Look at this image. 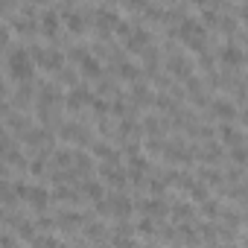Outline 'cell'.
Listing matches in <instances>:
<instances>
[{
	"instance_id": "7",
	"label": "cell",
	"mask_w": 248,
	"mask_h": 248,
	"mask_svg": "<svg viewBox=\"0 0 248 248\" xmlns=\"http://www.w3.org/2000/svg\"><path fill=\"white\" fill-rule=\"evenodd\" d=\"M56 196L44 187V184H30V193H27V204L32 207V210H38V213H44L47 207H50V202H53Z\"/></svg>"
},
{
	"instance_id": "29",
	"label": "cell",
	"mask_w": 248,
	"mask_h": 248,
	"mask_svg": "<svg viewBox=\"0 0 248 248\" xmlns=\"http://www.w3.org/2000/svg\"><path fill=\"white\" fill-rule=\"evenodd\" d=\"M207 248H213V245H207Z\"/></svg>"
},
{
	"instance_id": "20",
	"label": "cell",
	"mask_w": 248,
	"mask_h": 248,
	"mask_svg": "<svg viewBox=\"0 0 248 248\" xmlns=\"http://www.w3.org/2000/svg\"><path fill=\"white\" fill-rule=\"evenodd\" d=\"M53 196H56L59 202H76V199H79L82 193H76V190H73L70 184H59V187L53 190Z\"/></svg>"
},
{
	"instance_id": "21",
	"label": "cell",
	"mask_w": 248,
	"mask_h": 248,
	"mask_svg": "<svg viewBox=\"0 0 248 248\" xmlns=\"http://www.w3.org/2000/svg\"><path fill=\"white\" fill-rule=\"evenodd\" d=\"M135 231H138L140 236H152V231H155V219L140 216V219H138V225H135Z\"/></svg>"
},
{
	"instance_id": "28",
	"label": "cell",
	"mask_w": 248,
	"mask_h": 248,
	"mask_svg": "<svg viewBox=\"0 0 248 248\" xmlns=\"http://www.w3.org/2000/svg\"><path fill=\"white\" fill-rule=\"evenodd\" d=\"M228 248H236V245H228Z\"/></svg>"
},
{
	"instance_id": "16",
	"label": "cell",
	"mask_w": 248,
	"mask_h": 248,
	"mask_svg": "<svg viewBox=\"0 0 248 248\" xmlns=\"http://www.w3.org/2000/svg\"><path fill=\"white\" fill-rule=\"evenodd\" d=\"M132 105H149V102H155V96H152V88L140 79V82H135L132 85Z\"/></svg>"
},
{
	"instance_id": "26",
	"label": "cell",
	"mask_w": 248,
	"mask_h": 248,
	"mask_svg": "<svg viewBox=\"0 0 248 248\" xmlns=\"http://www.w3.org/2000/svg\"><path fill=\"white\" fill-rule=\"evenodd\" d=\"M231 161H236V164H239V167H242V164H245V161H248V152H245V149H242V146H236V149H231Z\"/></svg>"
},
{
	"instance_id": "19",
	"label": "cell",
	"mask_w": 248,
	"mask_h": 248,
	"mask_svg": "<svg viewBox=\"0 0 248 248\" xmlns=\"http://www.w3.org/2000/svg\"><path fill=\"white\" fill-rule=\"evenodd\" d=\"M190 216H193V204H190V202H175V204H172V219H175L178 225H184V219L190 222Z\"/></svg>"
},
{
	"instance_id": "10",
	"label": "cell",
	"mask_w": 248,
	"mask_h": 248,
	"mask_svg": "<svg viewBox=\"0 0 248 248\" xmlns=\"http://www.w3.org/2000/svg\"><path fill=\"white\" fill-rule=\"evenodd\" d=\"M210 111H213V117H219L222 123H233V120H236V105H233V99H228V96H216V99L210 102Z\"/></svg>"
},
{
	"instance_id": "8",
	"label": "cell",
	"mask_w": 248,
	"mask_h": 248,
	"mask_svg": "<svg viewBox=\"0 0 248 248\" xmlns=\"http://www.w3.org/2000/svg\"><path fill=\"white\" fill-rule=\"evenodd\" d=\"M170 202L164 199V196H149V199H143L140 202V213L143 216H149V219H164V216H170Z\"/></svg>"
},
{
	"instance_id": "25",
	"label": "cell",
	"mask_w": 248,
	"mask_h": 248,
	"mask_svg": "<svg viewBox=\"0 0 248 248\" xmlns=\"http://www.w3.org/2000/svg\"><path fill=\"white\" fill-rule=\"evenodd\" d=\"M0 248H18V242H15V231H9V228H6L3 239H0Z\"/></svg>"
},
{
	"instance_id": "2",
	"label": "cell",
	"mask_w": 248,
	"mask_h": 248,
	"mask_svg": "<svg viewBox=\"0 0 248 248\" xmlns=\"http://www.w3.org/2000/svg\"><path fill=\"white\" fill-rule=\"evenodd\" d=\"M216 56H219V64H222V67H228V70H236V67H242V64L248 62L245 50H242V47H239V41H233V38H225Z\"/></svg>"
},
{
	"instance_id": "27",
	"label": "cell",
	"mask_w": 248,
	"mask_h": 248,
	"mask_svg": "<svg viewBox=\"0 0 248 248\" xmlns=\"http://www.w3.org/2000/svg\"><path fill=\"white\" fill-rule=\"evenodd\" d=\"M233 12H236V18H239V24H245V27H248V3H242V6H236Z\"/></svg>"
},
{
	"instance_id": "4",
	"label": "cell",
	"mask_w": 248,
	"mask_h": 248,
	"mask_svg": "<svg viewBox=\"0 0 248 248\" xmlns=\"http://www.w3.org/2000/svg\"><path fill=\"white\" fill-rule=\"evenodd\" d=\"M62 15H59V6H44V9H38V27H41V35H47V38H56L59 35V30H62Z\"/></svg>"
},
{
	"instance_id": "17",
	"label": "cell",
	"mask_w": 248,
	"mask_h": 248,
	"mask_svg": "<svg viewBox=\"0 0 248 248\" xmlns=\"http://www.w3.org/2000/svg\"><path fill=\"white\" fill-rule=\"evenodd\" d=\"M56 225L64 228V231H73V228H82L85 219H82V213H76V210H59V213H56Z\"/></svg>"
},
{
	"instance_id": "15",
	"label": "cell",
	"mask_w": 248,
	"mask_h": 248,
	"mask_svg": "<svg viewBox=\"0 0 248 248\" xmlns=\"http://www.w3.org/2000/svg\"><path fill=\"white\" fill-rule=\"evenodd\" d=\"M219 138H222V143L231 146V149L242 146V132L233 126V123H222V126H219Z\"/></svg>"
},
{
	"instance_id": "11",
	"label": "cell",
	"mask_w": 248,
	"mask_h": 248,
	"mask_svg": "<svg viewBox=\"0 0 248 248\" xmlns=\"http://www.w3.org/2000/svg\"><path fill=\"white\" fill-rule=\"evenodd\" d=\"M41 67L59 76V73L67 67V53H64L62 47H47V59H44V64H41Z\"/></svg>"
},
{
	"instance_id": "3",
	"label": "cell",
	"mask_w": 248,
	"mask_h": 248,
	"mask_svg": "<svg viewBox=\"0 0 248 248\" xmlns=\"http://www.w3.org/2000/svg\"><path fill=\"white\" fill-rule=\"evenodd\" d=\"M123 44H126V50L132 53V56H143L149 47H152V32L140 24V21H135V30H132V35L126 38V41H123Z\"/></svg>"
},
{
	"instance_id": "23",
	"label": "cell",
	"mask_w": 248,
	"mask_h": 248,
	"mask_svg": "<svg viewBox=\"0 0 248 248\" xmlns=\"http://www.w3.org/2000/svg\"><path fill=\"white\" fill-rule=\"evenodd\" d=\"M199 175H202V181H204V184H222V175H219L216 170H202Z\"/></svg>"
},
{
	"instance_id": "9",
	"label": "cell",
	"mask_w": 248,
	"mask_h": 248,
	"mask_svg": "<svg viewBox=\"0 0 248 248\" xmlns=\"http://www.w3.org/2000/svg\"><path fill=\"white\" fill-rule=\"evenodd\" d=\"M167 70H172V76H175V79H181L184 85L193 79V64H190L181 53H172V56L167 59Z\"/></svg>"
},
{
	"instance_id": "13",
	"label": "cell",
	"mask_w": 248,
	"mask_h": 248,
	"mask_svg": "<svg viewBox=\"0 0 248 248\" xmlns=\"http://www.w3.org/2000/svg\"><path fill=\"white\" fill-rule=\"evenodd\" d=\"M79 73L85 76V79H105V67H102V59L99 56H91V59H85L82 64H79Z\"/></svg>"
},
{
	"instance_id": "5",
	"label": "cell",
	"mask_w": 248,
	"mask_h": 248,
	"mask_svg": "<svg viewBox=\"0 0 248 248\" xmlns=\"http://www.w3.org/2000/svg\"><path fill=\"white\" fill-rule=\"evenodd\" d=\"M93 91L85 85V82H79L76 88H70L67 91V96H64V105H67V111H82V108H91V102H93Z\"/></svg>"
},
{
	"instance_id": "14",
	"label": "cell",
	"mask_w": 248,
	"mask_h": 248,
	"mask_svg": "<svg viewBox=\"0 0 248 248\" xmlns=\"http://www.w3.org/2000/svg\"><path fill=\"white\" fill-rule=\"evenodd\" d=\"M126 170H129V181H143L146 178V172H149V161L143 158V155H135V158H129V164H126Z\"/></svg>"
},
{
	"instance_id": "18",
	"label": "cell",
	"mask_w": 248,
	"mask_h": 248,
	"mask_svg": "<svg viewBox=\"0 0 248 248\" xmlns=\"http://www.w3.org/2000/svg\"><path fill=\"white\" fill-rule=\"evenodd\" d=\"M38 93H35V85L32 82H24V85H15V93H12V99L18 102V105H27V102H32Z\"/></svg>"
},
{
	"instance_id": "22",
	"label": "cell",
	"mask_w": 248,
	"mask_h": 248,
	"mask_svg": "<svg viewBox=\"0 0 248 248\" xmlns=\"http://www.w3.org/2000/svg\"><path fill=\"white\" fill-rule=\"evenodd\" d=\"M199 155H202L204 161H219V158H222V149H219L216 143H204V149H202Z\"/></svg>"
},
{
	"instance_id": "1",
	"label": "cell",
	"mask_w": 248,
	"mask_h": 248,
	"mask_svg": "<svg viewBox=\"0 0 248 248\" xmlns=\"http://www.w3.org/2000/svg\"><path fill=\"white\" fill-rule=\"evenodd\" d=\"M35 59L30 53V47L24 44H12L6 50V79L15 82V85H24V82H32L35 76Z\"/></svg>"
},
{
	"instance_id": "24",
	"label": "cell",
	"mask_w": 248,
	"mask_h": 248,
	"mask_svg": "<svg viewBox=\"0 0 248 248\" xmlns=\"http://www.w3.org/2000/svg\"><path fill=\"white\" fill-rule=\"evenodd\" d=\"M202 213H204V216H210V219H216V216H219V202L207 199V202L202 204Z\"/></svg>"
},
{
	"instance_id": "12",
	"label": "cell",
	"mask_w": 248,
	"mask_h": 248,
	"mask_svg": "<svg viewBox=\"0 0 248 248\" xmlns=\"http://www.w3.org/2000/svg\"><path fill=\"white\" fill-rule=\"evenodd\" d=\"M102 187H105L102 178H82V181H79V193H82L85 199H91L93 204L105 199V190H102Z\"/></svg>"
},
{
	"instance_id": "6",
	"label": "cell",
	"mask_w": 248,
	"mask_h": 248,
	"mask_svg": "<svg viewBox=\"0 0 248 248\" xmlns=\"http://www.w3.org/2000/svg\"><path fill=\"white\" fill-rule=\"evenodd\" d=\"M108 207H111V216L117 219V222H126L129 219V213H132V207H135V202L126 196V193H111L108 196Z\"/></svg>"
}]
</instances>
